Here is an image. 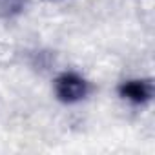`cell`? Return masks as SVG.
Instances as JSON below:
<instances>
[{"label":"cell","instance_id":"6da1fadb","mask_svg":"<svg viewBox=\"0 0 155 155\" xmlns=\"http://www.w3.org/2000/svg\"><path fill=\"white\" fill-rule=\"evenodd\" d=\"M90 93V82L75 71H64L55 81V95L64 104L81 102Z\"/></svg>","mask_w":155,"mask_h":155},{"label":"cell","instance_id":"7a4b0ae2","mask_svg":"<svg viewBox=\"0 0 155 155\" xmlns=\"http://www.w3.org/2000/svg\"><path fill=\"white\" fill-rule=\"evenodd\" d=\"M119 95L131 104H148L153 99V82L150 79H130L119 86Z\"/></svg>","mask_w":155,"mask_h":155}]
</instances>
